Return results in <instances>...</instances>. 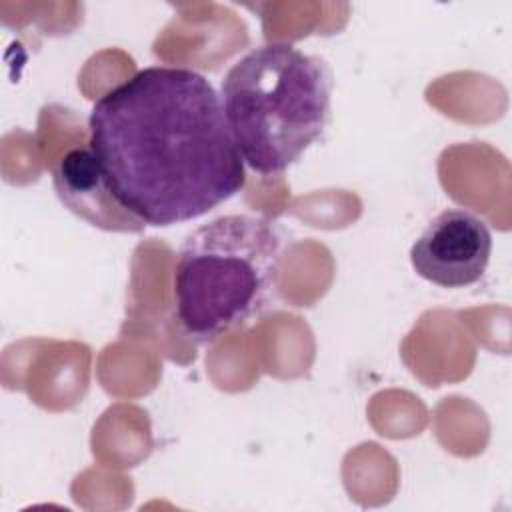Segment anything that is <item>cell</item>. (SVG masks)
<instances>
[{
  "label": "cell",
  "instance_id": "6da1fadb",
  "mask_svg": "<svg viewBox=\"0 0 512 512\" xmlns=\"http://www.w3.org/2000/svg\"><path fill=\"white\" fill-rule=\"evenodd\" d=\"M88 130L112 198L140 224L200 218L246 184L220 94L190 68L136 72L94 102Z\"/></svg>",
  "mask_w": 512,
  "mask_h": 512
},
{
  "label": "cell",
  "instance_id": "7a4b0ae2",
  "mask_svg": "<svg viewBox=\"0 0 512 512\" xmlns=\"http://www.w3.org/2000/svg\"><path fill=\"white\" fill-rule=\"evenodd\" d=\"M332 74L324 60L272 42L236 60L220 102L242 160L272 176L292 166L330 122Z\"/></svg>",
  "mask_w": 512,
  "mask_h": 512
},
{
  "label": "cell",
  "instance_id": "3957f363",
  "mask_svg": "<svg viewBox=\"0 0 512 512\" xmlns=\"http://www.w3.org/2000/svg\"><path fill=\"white\" fill-rule=\"evenodd\" d=\"M284 236L266 218L226 214L194 230L174 264L176 316L184 334L210 344L270 302Z\"/></svg>",
  "mask_w": 512,
  "mask_h": 512
},
{
  "label": "cell",
  "instance_id": "277c9868",
  "mask_svg": "<svg viewBox=\"0 0 512 512\" xmlns=\"http://www.w3.org/2000/svg\"><path fill=\"white\" fill-rule=\"evenodd\" d=\"M492 234L482 218L448 208L436 214L410 248L414 272L442 288H464L478 282L490 262Z\"/></svg>",
  "mask_w": 512,
  "mask_h": 512
},
{
  "label": "cell",
  "instance_id": "5b68a950",
  "mask_svg": "<svg viewBox=\"0 0 512 512\" xmlns=\"http://www.w3.org/2000/svg\"><path fill=\"white\" fill-rule=\"evenodd\" d=\"M52 180L60 202L88 224L118 232L142 230L144 224L126 214L112 198L90 146L68 150L56 162Z\"/></svg>",
  "mask_w": 512,
  "mask_h": 512
}]
</instances>
